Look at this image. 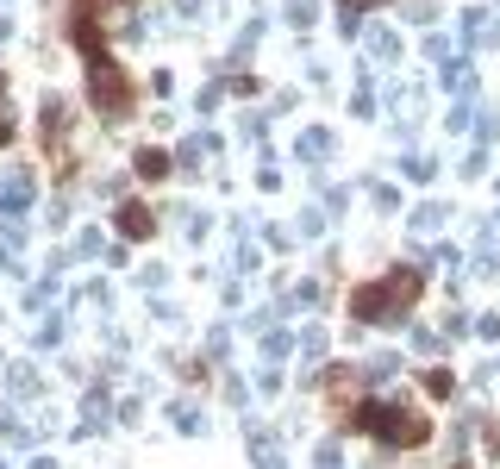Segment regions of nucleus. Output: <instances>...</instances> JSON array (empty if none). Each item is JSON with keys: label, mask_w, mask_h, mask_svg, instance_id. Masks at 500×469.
<instances>
[{"label": "nucleus", "mask_w": 500, "mask_h": 469, "mask_svg": "<svg viewBox=\"0 0 500 469\" xmlns=\"http://www.w3.org/2000/svg\"><path fill=\"white\" fill-rule=\"evenodd\" d=\"M357 425H363V432H382V438H407V444H419V438H425V419L394 413V407H363V413H357Z\"/></svg>", "instance_id": "obj_1"}]
</instances>
